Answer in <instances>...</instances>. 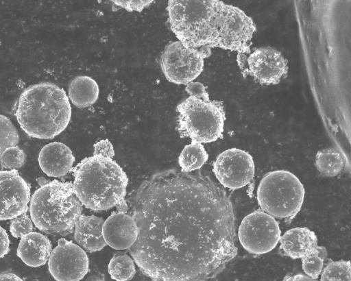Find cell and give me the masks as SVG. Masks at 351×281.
Masks as SVG:
<instances>
[{
	"instance_id": "3",
	"label": "cell",
	"mask_w": 351,
	"mask_h": 281,
	"mask_svg": "<svg viewBox=\"0 0 351 281\" xmlns=\"http://www.w3.org/2000/svg\"><path fill=\"white\" fill-rule=\"evenodd\" d=\"M15 115L29 136L52 139L68 126L71 107L65 91L52 83L29 86L21 94Z\"/></svg>"
},
{
	"instance_id": "13",
	"label": "cell",
	"mask_w": 351,
	"mask_h": 281,
	"mask_svg": "<svg viewBox=\"0 0 351 281\" xmlns=\"http://www.w3.org/2000/svg\"><path fill=\"white\" fill-rule=\"evenodd\" d=\"M250 74L261 84H276L287 71V61L271 47L255 50L247 58Z\"/></svg>"
},
{
	"instance_id": "29",
	"label": "cell",
	"mask_w": 351,
	"mask_h": 281,
	"mask_svg": "<svg viewBox=\"0 0 351 281\" xmlns=\"http://www.w3.org/2000/svg\"><path fill=\"white\" fill-rule=\"evenodd\" d=\"M114 4L125 9L128 12H141L145 8L149 6L153 1H112Z\"/></svg>"
},
{
	"instance_id": "2",
	"label": "cell",
	"mask_w": 351,
	"mask_h": 281,
	"mask_svg": "<svg viewBox=\"0 0 351 281\" xmlns=\"http://www.w3.org/2000/svg\"><path fill=\"white\" fill-rule=\"evenodd\" d=\"M167 10L171 29L184 47L249 51L256 26L236 6L217 0H169Z\"/></svg>"
},
{
	"instance_id": "5",
	"label": "cell",
	"mask_w": 351,
	"mask_h": 281,
	"mask_svg": "<svg viewBox=\"0 0 351 281\" xmlns=\"http://www.w3.org/2000/svg\"><path fill=\"white\" fill-rule=\"evenodd\" d=\"M29 208L36 228L51 234L71 232L82 211L71 183L58 180L40 186L33 194Z\"/></svg>"
},
{
	"instance_id": "25",
	"label": "cell",
	"mask_w": 351,
	"mask_h": 281,
	"mask_svg": "<svg viewBox=\"0 0 351 281\" xmlns=\"http://www.w3.org/2000/svg\"><path fill=\"white\" fill-rule=\"evenodd\" d=\"M0 161L3 168L16 170L24 164L25 154L19 147H11L0 154Z\"/></svg>"
},
{
	"instance_id": "8",
	"label": "cell",
	"mask_w": 351,
	"mask_h": 281,
	"mask_svg": "<svg viewBox=\"0 0 351 281\" xmlns=\"http://www.w3.org/2000/svg\"><path fill=\"white\" fill-rule=\"evenodd\" d=\"M204 47L187 48L180 41L167 45L160 57L166 79L176 84H188L197 77L203 71L204 58L209 55Z\"/></svg>"
},
{
	"instance_id": "6",
	"label": "cell",
	"mask_w": 351,
	"mask_h": 281,
	"mask_svg": "<svg viewBox=\"0 0 351 281\" xmlns=\"http://www.w3.org/2000/svg\"><path fill=\"white\" fill-rule=\"evenodd\" d=\"M304 194L300 180L285 170L266 173L256 192L258 203L263 212L280 219L292 217L300 210Z\"/></svg>"
},
{
	"instance_id": "22",
	"label": "cell",
	"mask_w": 351,
	"mask_h": 281,
	"mask_svg": "<svg viewBox=\"0 0 351 281\" xmlns=\"http://www.w3.org/2000/svg\"><path fill=\"white\" fill-rule=\"evenodd\" d=\"M108 271L116 281H128L136 273L134 261L128 254H116L109 262Z\"/></svg>"
},
{
	"instance_id": "24",
	"label": "cell",
	"mask_w": 351,
	"mask_h": 281,
	"mask_svg": "<svg viewBox=\"0 0 351 281\" xmlns=\"http://www.w3.org/2000/svg\"><path fill=\"white\" fill-rule=\"evenodd\" d=\"M19 141V136L13 123L0 114V154L8 148L16 146Z\"/></svg>"
},
{
	"instance_id": "28",
	"label": "cell",
	"mask_w": 351,
	"mask_h": 281,
	"mask_svg": "<svg viewBox=\"0 0 351 281\" xmlns=\"http://www.w3.org/2000/svg\"><path fill=\"white\" fill-rule=\"evenodd\" d=\"M93 156L112 158L114 151L112 143L108 140H101L94 145Z\"/></svg>"
},
{
	"instance_id": "30",
	"label": "cell",
	"mask_w": 351,
	"mask_h": 281,
	"mask_svg": "<svg viewBox=\"0 0 351 281\" xmlns=\"http://www.w3.org/2000/svg\"><path fill=\"white\" fill-rule=\"evenodd\" d=\"M185 90L192 97L209 101L208 94L205 86L200 82H190L186 84Z\"/></svg>"
},
{
	"instance_id": "21",
	"label": "cell",
	"mask_w": 351,
	"mask_h": 281,
	"mask_svg": "<svg viewBox=\"0 0 351 281\" xmlns=\"http://www.w3.org/2000/svg\"><path fill=\"white\" fill-rule=\"evenodd\" d=\"M343 164V157L336 149H325L316 154L315 166L324 175L336 176L341 171Z\"/></svg>"
},
{
	"instance_id": "7",
	"label": "cell",
	"mask_w": 351,
	"mask_h": 281,
	"mask_svg": "<svg viewBox=\"0 0 351 281\" xmlns=\"http://www.w3.org/2000/svg\"><path fill=\"white\" fill-rule=\"evenodd\" d=\"M178 129L181 136L208 143L222 136L225 114L218 103L190 96L177 106Z\"/></svg>"
},
{
	"instance_id": "31",
	"label": "cell",
	"mask_w": 351,
	"mask_h": 281,
	"mask_svg": "<svg viewBox=\"0 0 351 281\" xmlns=\"http://www.w3.org/2000/svg\"><path fill=\"white\" fill-rule=\"evenodd\" d=\"M10 250V240L6 231L0 226V258L5 256Z\"/></svg>"
},
{
	"instance_id": "32",
	"label": "cell",
	"mask_w": 351,
	"mask_h": 281,
	"mask_svg": "<svg viewBox=\"0 0 351 281\" xmlns=\"http://www.w3.org/2000/svg\"><path fill=\"white\" fill-rule=\"evenodd\" d=\"M282 281H317L303 274H297L285 277Z\"/></svg>"
},
{
	"instance_id": "18",
	"label": "cell",
	"mask_w": 351,
	"mask_h": 281,
	"mask_svg": "<svg viewBox=\"0 0 351 281\" xmlns=\"http://www.w3.org/2000/svg\"><path fill=\"white\" fill-rule=\"evenodd\" d=\"M280 246L284 252L293 259L302 258L312 254L317 246L315 232L308 228H294L280 236Z\"/></svg>"
},
{
	"instance_id": "19",
	"label": "cell",
	"mask_w": 351,
	"mask_h": 281,
	"mask_svg": "<svg viewBox=\"0 0 351 281\" xmlns=\"http://www.w3.org/2000/svg\"><path fill=\"white\" fill-rule=\"evenodd\" d=\"M69 97L78 108H86L96 102L99 97V86L92 77L86 75L75 77L69 86Z\"/></svg>"
},
{
	"instance_id": "4",
	"label": "cell",
	"mask_w": 351,
	"mask_h": 281,
	"mask_svg": "<svg viewBox=\"0 0 351 281\" xmlns=\"http://www.w3.org/2000/svg\"><path fill=\"white\" fill-rule=\"evenodd\" d=\"M73 192L86 208L104 210L113 207L118 210L125 206L128 178L112 159L93 156L82 160L73 169Z\"/></svg>"
},
{
	"instance_id": "15",
	"label": "cell",
	"mask_w": 351,
	"mask_h": 281,
	"mask_svg": "<svg viewBox=\"0 0 351 281\" xmlns=\"http://www.w3.org/2000/svg\"><path fill=\"white\" fill-rule=\"evenodd\" d=\"M38 160L45 174L57 178L66 175L71 169L75 157L65 144L53 142L41 149Z\"/></svg>"
},
{
	"instance_id": "14",
	"label": "cell",
	"mask_w": 351,
	"mask_h": 281,
	"mask_svg": "<svg viewBox=\"0 0 351 281\" xmlns=\"http://www.w3.org/2000/svg\"><path fill=\"white\" fill-rule=\"evenodd\" d=\"M102 234L106 245L114 249L122 250L134 245L137 239L138 228L130 215L118 211L104 221Z\"/></svg>"
},
{
	"instance_id": "12",
	"label": "cell",
	"mask_w": 351,
	"mask_h": 281,
	"mask_svg": "<svg viewBox=\"0 0 351 281\" xmlns=\"http://www.w3.org/2000/svg\"><path fill=\"white\" fill-rule=\"evenodd\" d=\"M29 201L30 188L18 171H0V220L25 213Z\"/></svg>"
},
{
	"instance_id": "26",
	"label": "cell",
	"mask_w": 351,
	"mask_h": 281,
	"mask_svg": "<svg viewBox=\"0 0 351 281\" xmlns=\"http://www.w3.org/2000/svg\"><path fill=\"white\" fill-rule=\"evenodd\" d=\"M32 221L25 213L13 219L10 225V232L16 238H22L32 232Z\"/></svg>"
},
{
	"instance_id": "17",
	"label": "cell",
	"mask_w": 351,
	"mask_h": 281,
	"mask_svg": "<svg viewBox=\"0 0 351 281\" xmlns=\"http://www.w3.org/2000/svg\"><path fill=\"white\" fill-rule=\"evenodd\" d=\"M104 219L95 215H82L74 226V238L84 249L95 252L102 249L106 243L102 234Z\"/></svg>"
},
{
	"instance_id": "23",
	"label": "cell",
	"mask_w": 351,
	"mask_h": 281,
	"mask_svg": "<svg viewBox=\"0 0 351 281\" xmlns=\"http://www.w3.org/2000/svg\"><path fill=\"white\" fill-rule=\"evenodd\" d=\"M350 260H338L329 263L322 272L320 281H350Z\"/></svg>"
},
{
	"instance_id": "11",
	"label": "cell",
	"mask_w": 351,
	"mask_h": 281,
	"mask_svg": "<svg viewBox=\"0 0 351 281\" xmlns=\"http://www.w3.org/2000/svg\"><path fill=\"white\" fill-rule=\"evenodd\" d=\"M254 169L253 158L248 152L231 148L217 156L213 171L221 184L237 189L250 182L254 178Z\"/></svg>"
},
{
	"instance_id": "34",
	"label": "cell",
	"mask_w": 351,
	"mask_h": 281,
	"mask_svg": "<svg viewBox=\"0 0 351 281\" xmlns=\"http://www.w3.org/2000/svg\"><path fill=\"white\" fill-rule=\"evenodd\" d=\"M313 254H315L323 260H324V259L327 256V251L326 248L324 247L318 245L317 246L316 249H315Z\"/></svg>"
},
{
	"instance_id": "10",
	"label": "cell",
	"mask_w": 351,
	"mask_h": 281,
	"mask_svg": "<svg viewBox=\"0 0 351 281\" xmlns=\"http://www.w3.org/2000/svg\"><path fill=\"white\" fill-rule=\"evenodd\" d=\"M88 267L84 250L64 239L58 241L48 259L49 273L56 281H80L87 274Z\"/></svg>"
},
{
	"instance_id": "1",
	"label": "cell",
	"mask_w": 351,
	"mask_h": 281,
	"mask_svg": "<svg viewBox=\"0 0 351 281\" xmlns=\"http://www.w3.org/2000/svg\"><path fill=\"white\" fill-rule=\"evenodd\" d=\"M125 204L138 228L130 255L154 281H207L237 254L231 202L200 173H157Z\"/></svg>"
},
{
	"instance_id": "16",
	"label": "cell",
	"mask_w": 351,
	"mask_h": 281,
	"mask_svg": "<svg viewBox=\"0 0 351 281\" xmlns=\"http://www.w3.org/2000/svg\"><path fill=\"white\" fill-rule=\"evenodd\" d=\"M51 251V243L47 236L32 232L21 238L16 254L27 265L37 267L47 262Z\"/></svg>"
},
{
	"instance_id": "9",
	"label": "cell",
	"mask_w": 351,
	"mask_h": 281,
	"mask_svg": "<svg viewBox=\"0 0 351 281\" xmlns=\"http://www.w3.org/2000/svg\"><path fill=\"white\" fill-rule=\"evenodd\" d=\"M280 235L277 221L261 210L245 216L238 230L241 245L247 252L254 254L271 252L278 243Z\"/></svg>"
},
{
	"instance_id": "33",
	"label": "cell",
	"mask_w": 351,
	"mask_h": 281,
	"mask_svg": "<svg viewBox=\"0 0 351 281\" xmlns=\"http://www.w3.org/2000/svg\"><path fill=\"white\" fill-rule=\"evenodd\" d=\"M0 281H24L22 278L12 273H0Z\"/></svg>"
},
{
	"instance_id": "27",
	"label": "cell",
	"mask_w": 351,
	"mask_h": 281,
	"mask_svg": "<svg viewBox=\"0 0 351 281\" xmlns=\"http://www.w3.org/2000/svg\"><path fill=\"white\" fill-rule=\"evenodd\" d=\"M302 269L304 273L309 278L316 280L321 273L324 260L315 254L302 258Z\"/></svg>"
},
{
	"instance_id": "20",
	"label": "cell",
	"mask_w": 351,
	"mask_h": 281,
	"mask_svg": "<svg viewBox=\"0 0 351 281\" xmlns=\"http://www.w3.org/2000/svg\"><path fill=\"white\" fill-rule=\"evenodd\" d=\"M208 155L202 143L192 141L186 145L178 158L183 172H192L200 169L207 161Z\"/></svg>"
}]
</instances>
